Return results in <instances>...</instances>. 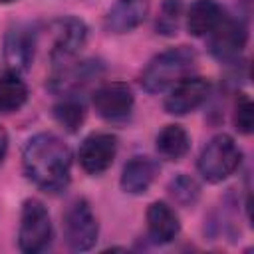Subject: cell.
I'll return each instance as SVG.
<instances>
[{
  "label": "cell",
  "mask_w": 254,
  "mask_h": 254,
  "mask_svg": "<svg viewBox=\"0 0 254 254\" xmlns=\"http://www.w3.org/2000/svg\"><path fill=\"white\" fill-rule=\"evenodd\" d=\"M147 228L155 242H171L179 230V216L167 202H153L147 208Z\"/></svg>",
  "instance_id": "cell-14"
},
{
  "label": "cell",
  "mask_w": 254,
  "mask_h": 254,
  "mask_svg": "<svg viewBox=\"0 0 254 254\" xmlns=\"http://www.w3.org/2000/svg\"><path fill=\"white\" fill-rule=\"evenodd\" d=\"M242 153L230 135H214L198 155V173L208 183H220L228 179L240 165Z\"/></svg>",
  "instance_id": "cell-3"
},
{
  "label": "cell",
  "mask_w": 254,
  "mask_h": 254,
  "mask_svg": "<svg viewBox=\"0 0 254 254\" xmlns=\"http://www.w3.org/2000/svg\"><path fill=\"white\" fill-rule=\"evenodd\" d=\"M169 192L175 198V202H179L183 206H189V204L196 202V198L200 194V189H198V185H196V181L192 177L179 175L169 183Z\"/></svg>",
  "instance_id": "cell-20"
},
{
  "label": "cell",
  "mask_w": 254,
  "mask_h": 254,
  "mask_svg": "<svg viewBox=\"0 0 254 254\" xmlns=\"http://www.w3.org/2000/svg\"><path fill=\"white\" fill-rule=\"evenodd\" d=\"M6 151H8V135H6V131L0 127V165H2V161H4V157H6Z\"/></svg>",
  "instance_id": "cell-22"
},
{
  "label": "cell",
  "mask_w": 254,
  "mask_h": 254,
  "mask_svg": "<svg viewBox=\"0 0 254 254\" xmlns=\"http://www.w3.org/2000/svg\"><path fill=\"white\" fill-rule=\"evenodd\" d=\"M26 177L48 192H58L69 183L71 151L54 133L34 135L22 153Z\"/></svg>",
  "instance_id": "cell-1"
},
{
  "label": "cell",
  "mask_w": 254,
  "mask_h": 254,
  "mask_svg": "<svg viewBox=\"0 0 254 254\" xmlns=\"http://www.w3.org/2000/svg\"><path fill=\"white\" fill-rule=\"evenodd\" d=\"M87 40V26L77 18H65L56 22V40L50 52V58L58 65H65Z\"/></svg>",
  "instance_id": "cell-10"
},
{
  "label": "cell",
  "mask_w": 254,
  "mask_h": 254,
  "mask_svg": "<svg viewBox=\"0 0 254 254\" xmlns=\"http://www.w3.org/2000/svg\"><path fill=\"white\" fill-rule=\"evenodd\" d=\"M159 175V165L151 157H133L121 173V189L129 194L145 192L155 177Z\"/></svg>",
  "instance_id": "cell-13"
},
{
  "label": "cell",
  "mask_w": 254,
  "mask_h": 254,
  "mask_svg": "<svg viewBox=\"0 0 254 254\" xmlns=\"http://www.w3.org/2000/svg\"><path fill=\"white\" fill-rule=\"evenodd\" d=\"M52 242V220L46 206L36 200L28 198L22 206L20 228H18V244L20 250L26 254H38L48 248Z\"/></svg>",
  "instance_id": "cell-4"
},
{
  "label": "cell",
  "mask_w": 254,
  "mask_h": 254,
  "mask_svg": "<svg viewBox=\"0 0 254 254\" xmlns=\"http://www.w3.org/2000/svg\"><path fill=\"white\" fill-rule=\"evenodd\" d=\"M224 18V10L214 0H196L187 14V28L192 36H208Z\"/></svg>",
  "instance_id": "cell-15"
},
{
  "label": "cell",
  "mask_w": 254,
  "mask_h": 254,
  "mask_svg": "<svg viewBox=\"0 0 254 254\" xmlns=\"http://www.w3.org/2000/svg\"><path fill=\"white\" fill-rule=\"evenodd\" d=\"M210 91V83L198 75H187L179 83H175L165 99V109L171 115H187L196 109Z\"/></svg>",
  "instance_id": "cell-9"
},
{
  "label": "cell",
  "mask_w": 254,
  "mask_h": 254,
  "mask_svg": "<svg viewBox=\"0 0 254 254\" xmlns=\"http://www.w3.org/2000/svg\"><path fill=\"white\" fill-rule=\"evenodd\" d=\"M196 64V54L187 48H171L159 56H155L147 67L141 73V85L149 93H161L171 89L175 83H179L183 77L190 75L192 67Z\"/></svg>",
  "instance_id": "cell-2"
},
{
  "label": "cell",
  "mask_w": 254,
  "mask_h": 254,
  "mask_svg": "<svg viewBox=\"0 0 254 254\" xmlns=\"http://www.w3.org/2000/svg\"><path fill=\"white\" fill-rule=\"evenodd\" d=\"M54 117H56V121H58L64 129H67L69 133H73V131H77V127L83 123V119H85V109H83V105H81L79 101L67 97V99L60 101V103L54 107Z\"/></svg>",
  "instance_id": "cell-18"
},
{
  "label": "cell",
  "mask_w": 254,
  "mask_h": 254,
  "mask_svg": "<svg viewBox=\"0 0 254 254\" xmlns=\"http://www.w3.org/2000/svg\"><path fill=\"white\" fill-rule=\"evenodd\" d=\"M99 117L107 121H123L133 111V91L123 81H107L99 85L91 97Z\"/></svg>",
  "instance_id": "cell-6"
},
{
  "label": "cell",
  "mask_w": 254,
  "mask_h": 254,
  "mask_svg": "<svg viewBox=\"0 0 254 254\" xmlns=\"http://www.w3.org/2000/svg\"><path fill=\"white\" fill-rule=\"evenodd\" d=\"M28 99V87L18 77V73L0 75V113H10L20 109Z\"/></svg>",
  "instance_id": "cell-17"
},
{
  "label": "cell",
  "mask_w": 254,
  "mask_h": 254,
  "mask_svg": "<svg viewBox=\"0 0 254 254\" xmlns=\"http://www.w3.org/2000/svg\"><path fill=\"white\" fill-rule=\"evenodd\" d=\"M8 2H14V0H0V4H8Z\"/></svg>",
  "instance_id": "cell-23"
},
{
  "label": "cell",
  "mask_w": 254,
  "mask_h": 254,
  "mask_svg": "<svg viewBox=\"0 0 254 254\" xmlns=\"http://www.w3.org/2000/svg\"><path fill=\"white\" fill-rule=\"evenodd\" d=\"M234 127L238 133H244L248 135L252 131V125H254V105L250 101V97L246 93H240L238 99H236V105H234Z\"/></svg>",
  "instance_id": "cell-21"
},
{
  "label": "cell",
  "mask_w": 254,
  "mask_h": 254,
  "mask_svg": "<svg viewBox=\"0 0 254 254\" xmlns=\"http://www.w3.org/2000/svg\"><path fill=\"white\" fill-rule=\"evenodd\" d=\"M147 16V0H115L107 10L105 28L115 34H125L137 28Z\"/></svg>",
  "instance_id": "cell-12"
},
{
  "label": "cell",
  "mask_w": 254,
  "mask_h": 254,
  "mask_svg": "<svg viewBox=\"0 0 254 254\" xmlns=\"http://www.w3.org/2000/svg\"><path fill=\"white\" fill-rule=\"evenodd\" d=\"M189 145H190L189 133L181 125H167V127H163L159 131V135H157V141H155L157 153L161 157L169 159V161L181 159L189 151Z\"/></svg>",
  "instance_id": "cell-16"
},
{
  "label": "cell",
  "mask_w": 254,
  "mask_h": 254,
  "mask_svg": "<svg viewBox=\"0 0 254 254\" xmlns=\"http://www.w3.org/2000/svg\"><path fill=\"white\" fill-rule=\"evenodd\" d=\"M246 40H248V32L244 24L224 16L220 24L208 34V48L214 58L222 62H230L236 60L238 54L244 50Z\"/></svg>",
  "instance_id": "cell-8"
},
{
  "label": "cell",
  "mask_w": 254,
  "mask_h": 254,
  "mask_svg": "<svg viewBox=\"0 0 254 254\" xmlns=\"http://www.w3.org/2000/svg\"><path fill=\"white\" fill-rule=\"evenodd\" d=\"M97 220L87 200H73L64 214V238L73 252L89 250L97 240Z\"/></svg>",
  "instance_id": "cell-5"
},
{
  "label": "cell",
  "mask_w": 254,
  "mask_h": 254,
  "mask_svg": "<svg viewBox=\"0 0 254 254\" xmlns=\"http://www.w3.org/2000/svg\"><path fill=\"white\" fill-rule=\"evenodd\" d=\"M34 34L26 28H14L4 38V62L8 65V71L22 73L30 67L34 60Z\"/></svg>",
  "instance_id": "cell-11"
},
{
  "label": "cell",
  "mask_w": 254,
  "mask_h": 254,
  "mask_svg": "<svg viewBox=\"0 0 254 254\" xmlns=\"http://www.w3.org/2000/svg\"><path fill=\"white\" fill-rule=\"evenodd\" d=\"M183 14V2L181 0H163L159 18H157V32L163 36H173L179 30Z\"/></svg>",
  "instance_id": "cell-19"
},
{
  "label": "cell",
  "mask_w": 254,
  "mask_h": 254,
  "mask_svg": "<svg viewBox=\"0 0 254 254\" xmlns=\"http://www.w3.org/2000/svg\"><path fill=\"white\" fill-rule=\"evenodd\" d=\"M117 155V139L111 133H93L83 139L77 151L81 169L87 175H101L107 171Z\"/></svg>",
  "instance_id": "cell-7"
}]
</instances>
